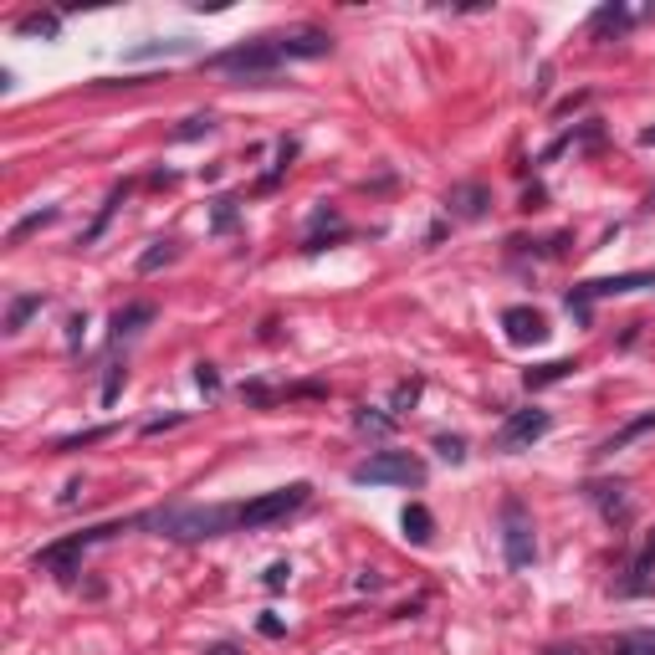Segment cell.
Instances as JSON below:
<instances>
[{"label":"cell","instance_id":"6da1fadb","mask_svg":"<svg viewBox=\"0 0 655 655\" xmlns=\"http://www.w3.org/2000/svg\"><path fill=\"white\" fill-rule=\"evenodd\" d=\"M139 523L159 527L164 538H220L226 527H236V507H164Z\"/></svg>","mask_w":655,"mask_h":655},{"label":"cell","instance_id":"7a4b0ae2","mask_svg":"<svg viewBox=\"0 0 655 655\" xmlns=\"http://www.w3.org/2000/svg\"><path fill=\"white\" fill-rule=\"evenodd\" d=\"M348 476H354V487H420L425 461L410 450H374L369 461H359Z\"/></svg>","mask_w":655,"mask_h":655},{"label":"cell","instance_id":"3957f363","mask_svg":"<svg viewBox=\"0 0 655 655\" xmlns=\"http://www.w3.org/2000/svg\"><path fill=\"white\" fill-rule=\"evenodd\" d=\"M502 558H507L512 574L538 564V533H533V517H527V507L517 497L502 502Z\"/></svg>","mask_w":655,"mask_h":655},{"label":"cell","instance_id":"277c9868","mask_svg":"<svg viewBox=\"0 0 655 655\" xmlns=\"http://www.w3.org/2000/svg\"><path fill=\"white\" fill-rule=\"evenodd\" d=\"M308 481H292V487H277L267 491V497H251L236 507V527H271V523H282V517H292L302 502H308Z\"/></svg>","mask_w":655,"mask_h":655},{"label":"cell","instance_id":"5b68a950","mask_svg":"<svg viewBox=\"0 0 655 655\" xmlns=\"http://www.w3.org/2000/svg\"><path fill=\"white\" fill-rule=\"evenodd\" d=\"M206 67H216V72H241V78H267L271 67H282V52H277V41H241L231 52L206 57Z\"/></svg>","mask_w":655,"mask_h":655},{"label":"cell","instance_id":"8992f818","mask_svg":"<svg viewBox=\"0 0 655 655\" xmlns=\"http://www.w3.org/2000/svg\"><path fill=\"white\" fill-rule=\"evenodd\" d=\"M113 533H123V527H118V523L88 527V533H78V538H62V543H52V548H41L31 564H37V568H52L57 578H72V574H78V553L92 548V543H103V538H113Z\"/></svg>","mask_w":655,"mask_h":655},{"label":"cell","instance_id":"52a82bcc","mask_svg":"<svg viewBox=\"0 0 655 655\" xmlns=\"http://www.w3.org/2000/svg\"><path fill=\"white\" fill-rule=\"evenodd\" d=\"M640 287H655V271H625V277H599V282H584V287L568 292V312H574V318H589L594 297H625V292H640Z\"/></svg>","mask_w":655,"mask_h":655},{"label":"cell","instance_id":"ba28073f","mask_svg":"<svg viewBox=\"0 0 655 655\" xmlns=\"http://www.w3.org/2000/svg\"><path fill=\"white\" fill-rule=\"evenodd\" d=\"M553 430V415L538 410V405H527V410H512L507 420H502L497 430V450H527L533 440H543Z\"/></svg>","mask_w":655,"mask_h":655},{"label":"cell","instance_id":"9c48e42d","mask_svg":"<svg viewBox=\"0 0 655 655\" xmlns=\"http://www.w3.org/2000/svg\"><path fill=\"white\" fill-rule=\"evenodd\" d=\"M502 328H507V343H517V348L548 338V318H543L538 308H507L502 312Z\"/></svg>","mask_w":655,"mask_h":655},{"label":"cell","instance_id":"30bf717a","mask_svg":"<svg viewBox=\"0 0 655 655\" xmlns=\"http://www.w3.org/2000/svg\"><path fill=\"white\" fill-rule=\"evenodd\" d=\"M277 52H282V62H312V57L333 52V41H328V31L308 26V31H292V37H277Z\"/></svg>","mask_w":655,"mask_h":655},{"label":"cell","instance_id":"8fae6325","mask_svg":"<svg viewBox=\"0 0 655 655\" xmlns=\"http://www.w3.org/2000/svg\"><path fill=\"white\" fill-rule=\"evenodd\" d=\"M487 206H491V190H487V185H450V195H446V210H450L456 220L487 216Z\"/></svg>","mask_w":655,"mask_h":655},{"label":"cell","instance_id":"7c38bea8","mask_svg":"<svg viewBox=\"0 0 655 655\" xmlns=\"http://www.w3.org/2000/svg\"><path fill=\"white\" fill-rule=\"evenodd\" d=\"M584 497L599 507L609 523H629V502H625V481H589L584 487Z\"/></svg>","mask_w":655,"mask_h":655},{"label":"cell","instance_id":"4fadbf2b","mask_svg":"<svg viewBox=\"0 0 655 655\" xmlns=\"http://www.w3.org/2000/svg\"><path fill=\"white\" fill-rule=\"evenodd\" d=\"M650 574H655V533L645 538V548L635 553V564H629V578L619 584V594H640L645 584H650Z\"/></svg>","mask_w":655,"mask_h":655},{"label":"cell","instance_id":"5bb4252c","mask_svg":"<svg viewBox=\"0 0 655 655\" xmlns=\"http://www.w3.org/2000/svg\"><path fill=\"white\" fill-rule=\"evenodd\" d=\"M143 322H154V302H129V308H118L113 312V338L139 333Z\"/></svg>","mask_w":655,"mask_h":655},{"label":"cell","instance_id":"9a60e30c","mask_svg":"<svg viewBox=\"0 0 655 655\" xmlns=\"http://www.w3.org/2000/svg\"><path fill=\"white\" fill-rule=\"evenodd\" d=\"M650 430H655V410H645L640 420H629L625 430H615V436L604 440L599 450H609V456H615V450H625V446H635V440H645V436H650Z\"/></svg>","mask_w":655,"mask_h":655},{"label":"cell","instance_id":"2e32d148","mask_svg":"<svg viewBox=\"0 0 655 655\" xmlns=\"http://www.w3.org/2000/svg\"><path fill=\"white\" fill-rule=\"evenodd\" d=\"M41 308H47V297H41V292L11 297V308H5V333H21V328H26V318H31V312H41Z\"/></svg>","mask_w":655,"mask_h":655},{"label":"cell","instance_id":"e0dca14e","mask_svg":"<svg viewBox=\"0 0 655 655\" xmlns=\"http://www.w3.org/2000/svg\"><path fill=\"white\" fill-rule=\"evenodd\" d=\"M399 523H405V538H410V543H430V538H436V517L425 512L420 502H410Z\"/></svg>","mask_w":655,"mask_h":655},{"label":"cell","instance_id":"ac0fdd59","mask_svg":"<svg viewBox=\"0 0 655 655\" xmlns=\"http://www.w3.org/2000/svg\"><path fill=\"white\" fill-rule=\"evenodd\" d=\"M123 200H129V185H113V190H108V206L98 210V220H92L88 231H82V246H92V241H98V236L108 231V220L118 216V206H123Z\"/></svg>","mask_w":655,"mask_h":655},{"label":"cell","instance_id":"d6986e66","mask_svg":"<svg viewBox=\"0 0 655 655\" xmlns=\"http://www.w3.org/2000/svg\"><path fill=\"white\" fill-rule=\"evenodd\" d=\"M578 364L574 359H553V364H538V369H527L523 379H527V389H543V385H558V379H568Z\"/></svg>","mask_w":655,"mask_h":655},{"label":"cell","instance_id":"ffe728a7","mask_svg":"<svg viewBox=\"0 0 655 655\" xmlns=\"http://www.w3.org/2000/svg\"><path fill=\"white\" fill-rule=\"evenodd\" d=\"M57 216H62V210H57V206H47V210H31L26 220H16V226H11V236H5V246H21V241H26L31 231H41V226H52Z\"/></svg>","mask_w":655,"mask_h":655},{"label":"cell","instance_id":"44dd1931","mask_svg":"<svg viewBox=\"0 0 655 655\" xmlns=\"http://www.w3.org/2000/svg\"><path fill=\"white\" fill-rule=\"evenodd\" d=\"M174 257H180V241H154V246H149V251L139 257V271L149 277V271H159L164 261H174Z\"/></svg>","mask_w":655,"mask_h":655},{"label":"cell","instance_id":"7402d4cb","mask_svg":"<svg viewBox=\"0 0 655 655\" xmlns=\"http://www.w3.org/2000/svg\"><path fill=\"white\" fill-rule=\"evenodd\" d=\"M625 26H629V11H625V5H599V11H594V21H589L594 37H599V31H625Z\"/></svg>","mask_w":655,"mask_h":655},{"label":"cell","instance_id":"603a6c76","mask_svg":"<svg viewBox=\"0 0 655 655\" xmlns=\"http://www.w3.org/2000/svg\"><path fill=\"white\" fill-rule=\"evenodd\" d=\"M190 52V41H149V47H133L129 62H149V57H180Z\"/></svg>","mask_w":655,"mask_h":655},{"label":"cell","instance_id":"cb8c5ba5","mask_svg":"<svg viewBox=\"0 0 655 655\" xmlns=\"http://www.w3.org/2000/svg\"><path fill=\"white\" fill-rule=\"evenodd\" d=\"M615 655H655V629H629L615 645Z\"/></svg>","mask_w":655,"mask_h":655},{"label":"cell","instance_id":"d4e9b609","mask_svg":"<svg viewBox=\"0 0 655 655\" xmlns=\"http://www.w3.org/2000/svg\"><path fill=\"white\" fill-rule=\"evenodd\" d=\"M354 425H359L364 436H389V430H395V415H379V410H369V405H364V410L354 415Z\"/></svg>","mask_w":655,"mask_h":655},{"label":"cell","instance_id":"484cf974","mask_svg":"<svg viewBox=\"0 0 655 655\" xmlns=\"http://www.w3.org/2000/svg\"><path fill=\"white\" fill-rule=\"evenodd\" d=\"M210 129H216V113H195L174 129V143H190V139H200V133H210Z\"/></svg>","mask_w":655,"mask_h":655},{"label":"cell","instance_id":"4316f807","mask_svg":"<svg viewBox=\"0 0 655 655\" xmlns=\"http://www.w3.org/2000/svg\"><path fill=\"white\" fill-rule=\"evenodd\" d=\"M16 31H21V37H57V31H62V21H57V16H26Z\"/></svg>","mask_w":655,"mask_h":655},{"label":"cell","instance_id":"83f0119b","mask_svg":"<svg viewBox=\"0 0 655 655\" xmlns=\"http://www.w3.org/2000/svg\"><path fill=\"white\" fill-rule=\"evenodd\" d=\"M108 436H113V425H98V430H82V436L57 440V450H82V446H98V440H108Z\"/></svg>","mask_w":655,"mask_h":655},{"label":"cell","instance_id":"f1b7e54d","mask_svg":"<svg viewBox=\"0 0 655 655\" xmlns=\"http://www.w3.org/2000/svg\"><path fill=\"white\" fill-rule=\"evenodd\" d=\"M210 226H216V231H231V226H236V200H231V195H220V200H216Z\"/></svg>","mask_w":655,"mask_h":655},{"label":"cell","instance_id":"f546056e","mask_svg":"<svg viewBox=\"0 0 655 655\" xmlns=\"http://www.w3.org/2000/svg\"><path fill=\"white\" fill-rule=\"evenodd\" d=\"M436 450L446 456L450 466H456V461H466V440H461V436H436Z\"/></svg>","mask_w":655,"mask_h":655},{"label":"cell","instance_id":"4dcf8cb0","mask_svg":"<svg viewBox=\"0 0 655 655\" xmlns=\"http://www.w3.org/2000/svg\"><path fill=\"white\" fill-rule=\"evenodd\" d=\"M82 338H88V312H72L67 318V348H82Z\"/></svg>","mask_w":655,"mask_h":655},{"label":"cell","instance_id":"1f68e13d","mask_svg":"<svg viewBox=\"0 0 655 655\" xmlns=\"http://www.w3.org/2000/svg\"><path fill=\"white\" fill-rule=\"evenodd\" d=\"M415 399H420V379H410V385H399V389H395V415H399V410H410Z\"/></svg>","mask_w":655,"mask_h":655},{"label":"cell","instance_id":"d6a6232c","mask_svg":"<svg viewBox=\"0 0 655 655\" xmlns=\"http://www.w3.org/2000/svg\"><path fill=\"white\" fill-rule=\"evenodd\" d=\"M118 389H123V364H113V369H108V379H103V405H113Z\"/></svg>","mask_w":655,"mask_h":655},{"label":"cell","instance_id":"836d02e7","mask_svg":"<svg viewBox=\"0 0 655 655\" xmlns=\"http://www.w3.org/2000/svg\"><path fill=\"white\" fill-rule=\"evenodd\" d=\"M195 379H200V389H206V395H220V374H216V364H200V369H195Z\"/></svg>","mask_w":655,"mask_h":655},{"label":"cell","instance_id":"e575fe53","mask_svg":"<svg viewBox=\"0 0 655 655\" xmlns=\"http://www.w3.org/2000/svg\"><path fill=\"white\" fill-rule=\"evenodd\" d=\"M287 578H292V564H271L267 568V589H282Z\"/></svg>","mask_w":655,"mask_h":655},{"label":"cell","instance_id":"d590c367","mask_svg":"<svg viewBox=\"0 0 655 655\" xmlns=\"http://www.w3.org/2000/svg\"><path fill=\"white\" fill-rule=\"evenodd\" d=\"M185 420V415H164V420H149V425H143V436H159V430H169V425H180Z\"/></svg>","mask_w":655,"mask_h":655},{"label":"cell","instance_id":"8d00e7d4","mask_svg":"<svg viewBox=\"0 0 655 655\" xmlns=\"http://www.w3.org/2000/svg\"><path fill=\"white\" fill-rule=\"evenodd\" d=\"M206 655H241V650H236V645L231 640H220V645H210V650Z\"/></svg>","mask_w":655,"mask_h":655},{"label":"cell","instance_id":"74e56055","mask_svg":"<svg viewBox=\"0 0 655 655\" xmlns=\"http://www.w3.org/2000/svg\"><path fill=\"white\" fill-rule=\"evenodd\" d=\"M548 655H584V650H578V645H574V650H568V645H558V650H548Z\"/></svg>","mask_w":655,"mask_h":655},{"label":"cell","instance_id":"f35d334b","mask_svg":"<svg viewBox=\"0 0 655 655\" xmlns=\"http://www.w3.org/2000/svg\"><path fill=\"white\" fill-rule=\"evenodd\" d=\"M640 139H645V143H655V129H645V133H640Z\"/></svg>","mask_w":655,"mask_h":655}]
</instances>
